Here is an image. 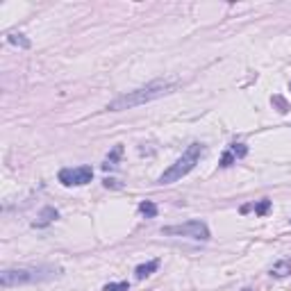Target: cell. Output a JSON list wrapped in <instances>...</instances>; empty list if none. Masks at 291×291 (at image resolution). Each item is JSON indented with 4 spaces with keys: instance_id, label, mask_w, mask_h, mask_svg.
<instances>
[{
    "instance_id": "1",
    "label": "cell",
    "mask_w": 291,
    "mask_h": 291,
    "mask_svg": "<svg viewBox=\"0 0 291 291\" xmlns=\"http://www.w3.org/2000/svg\"><path fill=\"white\" fill-rule=\"evenodd\" d=\"M178 89V82H168V80H155V82H148L146 87L139 89H132L128 93H121L119 98H114L112 103L107 105V112H125V109H134L139 105L152 103L157 98H164L168 93H173Z\"/></svg>"
},
{
    "instance_id": "2",
    "label": "cell",
    "mask_w": 291,
    "mask_h": 291,
    "mask_svg": "<svg viewBox=\"0 0 291 291\" xmlns=\"http://www.w3.org/2000/svg\"><path fill=\"white\" fill-rule=\"evenodd\" d=\"M62 273L60 266H23V268H5L0 273V284L3 287H16V284L30 282H46Z\"/></svg>"
},
{
    "instance_id": "3",
    "label": "cell",
    "mask_w": 291,
    "mask_h": 291,
    "mask_svg": "<svg viewBox=\"0 0 291 291\" xmlns=\"http://www.w3.org/2000/svg\"><path fill=\"white\" fill-rule=\"evenodd\" d=\"M203 152H205L203 144H191L182 152V157L176 160V164H171V166L157 178V184H173V182H178V180H182L184 176H189V173L196 168V164L200 162Z\"/></svg>"
},
{
    "instance_id": "4",
    "label": "cell",
    "mask_w": 291,
    "mask_h": 291,
    "mask_svg": "<svg viewBox=\"0 0 291 291\" xmlns=\"http://www.w3.org/2000/svg\"><path fill=\"white\" fill-rule=\"evenodd\" d=\"M162 235L164 237H187V239L193 241H209L211 239V232L205 221L191 219L187 223H178V225H166L162 227Z\"/></svg>"
},
{
    "instance_id": "5",
    "label": "cell",
    "mask_w": 291,
    "mask_h": 291,
    "mask_svg": "<svg viewBox=\"0 0 291 291\" xmlns=\"http://www.w3.org/2000/svg\"><path fill=\"white\" fill-rule=\"evenodd\" d=\"M60 182L64 187H84L93 180V168L82 164V166H71V168H62L60 171Z\"/></svg>"
},
{
    "instance_id": "6",
    "label": "cell",
    "mask_w": 291,
    "mask_h": 291,
    "mask_svg": "<svg viewBox=\"0 0 291 291\" xmlns=\"http://www.w3.org/2000/svg\"><path fill=\"white\" fill-rule=\"evenodd\" d=\"M57 216H60V211H57L55 207H44L39 211V216H36V221H34V227H46V225H50L52 221H57Z\"/></svg>"
},
{
    "instance_id": "7",
    "label": "cell",
    "mask_w": 291,
    "mask_h": 291,
    "mask_svg": "<svg viewBox=\"0 0 291 291\" xmlns=\"http://www.w3.org/2000/svg\"><path fill=\"white\" fill-rule=\"evenodd\" d=\"M160 268V259H150V262H146V264H139V266L134 268V278L137 280H144L148 278V275H152Z\"/></svg>"
},
{
    "instance_id": "8",
    "label": "cell",
    "mask_w": 291,
    "mask_h": 291,
    "mask_svg": "<svg viewBox=\"0 0 291 291\" xmlns=\"http://www.w3.org/2000/svg\"><path fill=\"white\" fill-rule=\"evenodd\" d=\"M121 157H123V146H114L112 152L105 157L103 168H105V171H109V168H116V166H119V160H121Z\"/></svg>"
},
{
    "instance_id": "9",
    "label": "cell",
    "mask_w": 291,
    "mask_h": 291,
    "mask_svg": "<svg viewBox=\"0 0 291 291\" xmlns=\"http://www.w3.org/2000/svg\"><path fill=\"white\" fill-rule=\"evenodd\" d=\"M291 273V259H280L271 266V275L273 278H287Z\"/></svg>"
},
{
    "instance_id": "10",
    "label": "cell",
    "mask_w": 291,
    "mask_h": 291,
    "mask_svg": "<svg viewBox=\"0 0 291 291\" xmlns=\"http://www.w3.org/2000/svg\"><path fill=\"white\" fill-rule=\"evenodd\" d=\"M157 205L152 203V200H144V203H139V214L146 216V219H155L157 216Z\"/></svg>"
},
{
    "instance_id": "11",
    "label": "cell",
    "mask_w": 291,
    "mask_h": 291,
    "mask_svg": "<svg viewBox=\"0 0 291 291\" xmlns=\"http://www.w3.org/2000/svg\"><path fill=\"white\" fill-rule=\"evenodd\" d=\"M7 44L18 46V48H30V39H25V34H16V32L7 34Z\"/></svg>"
},
{
    "instance_id": "12",
    "label": "cell",
    "mask_w": 291,
    "mask_h": 291,
    "mask_svg": "<svg viewBox=\"0 0 291 291\" xmlns=\"http://www.w3.org/2000/svg\"><path fill=\"white\" fill-rule=\"evenodd\" d=\"M268 209H271V200H266V198L259 200V203L255 205V214H257V216H266Z\"/></svg>"
},
{
    "instance_id": "13",
    "label": "cell",
    "mask_w": 291,
    "mask_h": 291,
    "mask_svg": "<svg viewBox=\"0 0 291 291\" xmlns=\"http://www.w3.org/2000/svg\"><path fill=\"white\" fill-rule=\"evenodd\" d=\"M128 289H130L128 282H112V284H107L103 291H128Z\"/></svg>"
},
{
    "instance_id": "14",
    "label": "cell",
    "mask_w": 291,
    "mask_h": 291,
    "mask_svg": "<svg viewBox=\"0 0 291 291\" xmlns=\"http://www.w3.org/2000/svg\"><path fill=\"white\" fill-rule=\"evenodd\" d=\"M230 152L235 157H246V152H248V148L243 146V144H232V148H230Z\"/></svg>"
},
{
    "instance_id": "15",
    "label": "cell",
    "mask_w": 291,
    "mask_h": 291,
    "mask_svg": "<svg viewBox=\"0 0 291 291\" xmlns=\"http://www.w3.org/2000/svg\"><path fill=\"white\" fill-rule=\"evenodd\" d=\"M235 160H237V157H235V155H232V152H230V150H227V152H225V155H223V160H221V166H223V168H227V166H230V164H232V162H235Z\"/></svg>"
}]
</instances>
